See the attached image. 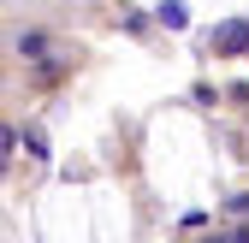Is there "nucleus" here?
I'll return each mask as SVG.
<instances>
[{
    "label": "nucleus",
    "instance_id": "nucleus-1",
    "mask_svg": "<svg viewBox=\"0 0 249 243\" xmlns=\"http://www.w3.org/2000/svg\"><path fill=\"white\" fill-rule=\"evenodd\" d=\"M213 48H220V53H243V48H249V24H243V18L220 24V36H213Z\"/></svg>",
    "mask_w": 249,
    "mask_h": 243
},
{
    "label": "nucleus",
    "instance_id": "nucleus-2",
    "mask_svg": "<svg viewBox=\"0 0 249 243\" xmlns=\"http://www.w3.org/2000/svg\"><path fill=\"white\" fill-rule=\"evenodd\" d=\"M18 48L36 59V53H48V36H42V30H24V36H18Z\"/></svg>",
    "mask_w": 249,
    "mask_h": 243
},
{
    "label": "nucleus",
    "instance_id": "nucleus-3",
    "mask_svg": "<svg viewBox=\"0 0 249 243\" xmlns=\"http://www.w3.org/2000/svg\"><path fill=\"white\" fill-rule=\"evenodd\" d=\"M160 24H172V30H184V6H178V0H166V6H160Z\"/></svg>",
    "mask_w": 249,
    "mask_h": 243
}]
</instances>
